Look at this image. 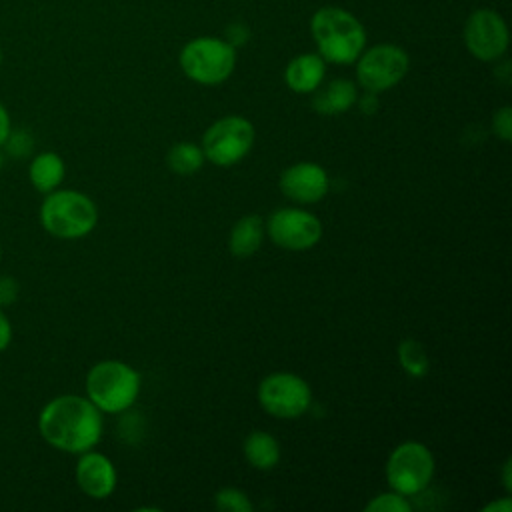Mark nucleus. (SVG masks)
I'll return each instance as SVG.
<instances>
[{
  "label": "nucleus",
  "instance_id": "1",
  "mask_svg": "<svg viewBox=\"0 0 512 512\" xmlns=\"http://www.w3.org/2000/svg\"><path fill=\"white\" fill-rule=\"evenodd\" d=\"M40 436L56 450L82 454L102 436L100 410L82 396L62 394L44 404L38 414Z\"/></svg>",
  "mask_w": 512,
  "mask_h": 512
},
{
  "label": "nucleus",
  "instance_id": "2",
  "mask_svg": "<svg viewBox=\"0 0 512 512\" xmlns=\"http://www.w3.org/2000/svg\"><path fill=\"white\" fill-rule=\"evenodd\" d=\"M310 34L324 62L352 64L366 48L362 22L340 6H324L310 18Z\"/></svg>",
  "mask_w": 512,
  "mask_h": 512
},
{
  "label": "nucleus",
  "instance_id": "3",
  "mask_svg": "<svg viewBox=\"0 0 512 512\" xmlns=\"http://www.w3.org/2000/svg\"><path fill=\"white\" fill-rule=\"evenodd\" d=\"M98 208L90 196L78 190H52L40 206L42 228L60 240H76L94 230Z\"/></svg>",
  "mask_w": 512,
  "mask_h": 512
},
{
  "label": "nucleus",
  "instance_id": "4",
  "mask_svg": "<svg viewBox=\"0 0 512 512\" xmlns=\"http://www.w3.org/2000/svg\"><path fill=\"white\" fill-rule=\"evenodd\" d=\"M138 392L140 374L120 360H102L86 374V398L100 412L128 410Z\"/></svg>",
  "mask_w": 512,
  "mask_h": 512
},
{
  "label": "nucleus",
  "instance_id": "5",
  "mask_svg": "<svg viewBox=\"0 0 512 512\" xmlns=\"http://www.w3.org/2000/svg\"><path fill=\"white\" fill-rule=\"evenodd\" d=\"M182 72L204 86H216L230 78L236 66V48L224 38L198 36L184 44L178 56Z\"/></svg>",
  "mask_w": 512,
  "mask_h": 512
},
{
  "label": "nucleus",
  "instance_id": "6",
  "mask_svg": "<svg viewBox=\"0 0 512 512\" xmlns=\"http://www.w3.org/2000/svg\"><path fill=\"white\" fill-rule=\"evenodd\" d=\"M434 476L432 452L420 442H404L394 448L386 464V478L394 492L414 496L422 492Z\"/></svg>",
  "mask_w": 512,
  "mask_h": 512
},
{
  "label": "nucleus",
  "instance_id": "7",
  "mask_svg": "<svg viewBox=\"0 0 512 512\" xmlns=\"http://www.w3.org/2000/svg\"><path fill=\"white\" fill-rule=\"evenodd\" d=\"M254 142V126L242 116L216 120L202 136L204 158L216 166H232L242 160Z\"/></svg>",
  "mask_w": 512,
  "mask_h": 512
},
{
  "label": "nucleus",
  "instance_id": "8",
  "mask_svg": "<svg viewBox=\"0 0 512 512\" xmlns=\"http://www.w3.org/2000/svg\"><path fill=\"white\" fill-rule=\"evenodd\" d=\"M406 50L396 44H376L356 58L358 84L368 92H382L396 86L408 72Z\"/></svg>",
  "mask_w": 512,
  "mask_h": 512
},
{
  "label": "nucleus",
  "instance_id": "9",
  "mask_svg": "<svg viewBox=\"0 0 512 512\" xmlns=\"http://www.w3.org/2000/svg\"><path fill=\"white\" fill-rule=\"evenodd\" d=\"M258 400L262 408L276 418H298L308 410L312 392L300 376L276 372L260 382Z\"/></svg>",
  "mask_w": 512,
  "mask_h": 512
},
{
  "label": "nucleus",
  "instance_id": "10",
  "mask_svg": "<svg viewBox=\"0 0 512 512\" xmlns=\"http://www.w3.org/2000/svg\"><path fill=\"white\" fill-rule=\"evenodd\" d=\"M462 36L468 52L482 62H494L504 56L510 40L504 18L492 8L474 10L466 18Z\"/></svg>",
  "mask_w": 512,
  "mask_h": 512
},
{
  "label": "nucleus",
  "instance_id": "11",
  "mask_svg": "<svg viewBox=\"0 0 512 512\" xmlns=\"http://www.w3.org/2000/svg\"><path fill=\"white\" fill-rule=\"evenodd\" d=\"M268 234L274 244L286 250L312 248L322 236L320 220L298 208H280L268 218Z\"/></svg>",
  "mask_w": 512,
  "mask_h": 512
},
{
  "label": "nucleus",
  "instance_id": "12",
  "mask_svg": "<svg viewBox=\"0 0 512 512\" xmlns=\"http://www.w3.org/2000/svg\"><path fill=\"white\" fill-rule=\"evenodd\" d=\"M280 190L286 198L294 202H318L328 192L326 170L314 162L292 164L280 174Z\"/></svg>",
  "mask_w": 512,
  "mask_h": 512
},
{
  "label": "nucleus",
  "instance_id": "13",
  "mask_svg": "<svg viewBox=\"0 0 512 512\" xmlns=\"http://www.w3.org/2000/svg\"><path fill=\"white\" fill-rule=\"evenodd\" d=\"M76 484L80 490L96 500L110 496L116 488V470L110 458L100 452L86 450L76 462Z\"/></svg>",
  "mask_w": 512,
  "mask_h": 512
},
{
  "label": "nucleus",
  "instance_id": "14",
  "mask_svg": "<svg viewBox=\"0 0 512 512\" xmlns=\"http://www.w3.org/2000/svg\"><path fill=\"white\" fill-rule=\"evenodd\" d=\"M326 74V62L318 52H308V54H298L294 56L286 70H284V82L288 84L290 90L298 94H310L314 92Z\"/></svg>",
  "mask_w": 512,
  "mask_h": 512
},
{
  "label": "nucleus",
  "instance_id": "15",
  "mask_svg": "<svg viewBox=\"0 0 512 512\" xmlns=\"http://www.w3.org/2000/svg\"><path fill=\"white\" fill-rule=\"evenodd\" d=\"M314 98H312V106L316 112L320 114H342L346 112L354 102H356V86L346 80V78H338L328 82L326 86H318L314 90Z\"/></svg>",
  "mask_w": 512,
  "mask_h": 512
},
{
  "label": "nucleus",
  "instance_id": "16",
  "mask_svg": "<svg viewBox=\"0 0 512 512\" xmlns=\"http://www.w3.org/2000/svg\"><path fill=\"white\" fill-rule=\"evenodd\" d=\"M64 172V160L56 152H40L30 160L28 166L30 184L42 194L56 190L64 180Z\"/></svg>",
  "mask_w": 512,
  "mask_h": 512
},
{
  "label": "nucleus",
  "instance_id": "17",
  "mask_svg": "<svg viewBox=\"0 0 512 512\" xmlns=\"http://www.w3.org/2000/svg\"><path fill=\"white\" fill-rule=\"evenodd\" d=\"M262 238H264L262 218L256 216V214L244 216L234 224V228L230 232V242H228L230 252L236 258H248L260 248Z\"/></svg>",
  "mask_w": 512,
  "mask_h": 512
},
{
  "label": "nucleus",
  "instance_id": "18",
  "mask_svg": "<svg viewBox=\"0 0 512 512\" xmlns=\"http://www.w3.org/2000/svg\"><path fill=\"white\" fill-rule=\"evenodd\" d=\"M244 456L250 462V466L258 470H270L280 460V446L274 436H270L268 432L256 430V432H250L248 438L244 440Z\"/></svg>",
  "mask_w": 512,
  "mask_h": 512
},
{
  "label": "nucleus",
  "instance_id": "19",
  "mask_svg": "<svg viewBox=\"0 0 512 512\" xmlns=\"http://www.w3.org/2000/svg\"><path fill=\"white\" fill-rule=\"evenodd\" d=\"M204 152L202 148H198L196 144H190V142H180V144H174L168 152V168L176 174H182V176H188V174H194L196 170L202 168L204 164Z\"/></svg>",
  "mask_w": 512,
  "mask_h": 512
},
{
  "label": "nucleus",
  "instance_id": "20",
  "mask_svg": "<svg viewBox=\"0 0 512 512\" xmlns=\"http://www.w3.org/2000/svg\"><path fill=\"white\" fill-rule=\"evenodd\" d=\"M398 360L402 364V368L414 376V378H422L428 374V368H430V360H428V354L424 350V346L412 338L404 340L400 346H398Z\"/></svg>",
  "mask_w": 512,
  "mask_h": 512
},
{
  "label": "nucleus",
  "instance_id": "21",
  "mask_svg": "<svg viewBox=\"0 0 512 512\" xmlns=\"http://www.w3.org/2000/svg\"><path fill=\"white\" fill-rule=\"evenodd\" d=\"M214 502H216V508L224 510V512H250L252 510V502L248 500V496L236 488L218 490L214 496Z\"/></svg>",
  "mask_w": 512,
  "mask_h": 512
},
{
  "label": "nucleus",
  "instance_id": "22",
  "mask_svg": "<svg viewBox=\"0 0 512 512\" xmlns=\"http://www.w3.org/2000/svg\"><path fill=\"white\" fill-rule=\"evenodd\" d=\"M366 512H410L412 504L406 500V496L398 492L378 494L374 500H370L364 508Z\"/></svg>",
  "mask_w": 512,
  "mask_h": 512
},
{
  "label": "nucleus",
  "instance_id": "23",
  "mask_svg": "<svg viewBox=\"0 0 512 512\" xmlns=\"http://www.w3.org/2000/svg\"><path fill=\"white\" fill-rule=\"evenodd\" d=\"M492 128H494L496 136H500L504 142H508L512 138V108L510 106H502L500 110H496V114L492 118Z\"/></svg>",
  "mask_w": 512,
  "mask_h": 512
},
{
  "label": "nucleus",
  "instance_id": "24",
  "mask_svg": "<svg viewBox=\"0 0 512 512\" xmlns=\"http://www.w3.org/2000/svg\"><path fill=\"white\" fill-rule=\"evenodd\" d=\"M20 296V284L14 276H0V308L12 306Z\"/></svg>",
  "mask_w": 512,
  "mask_h": 512
},
{
  "label": "nucleus",
  "instance_id": "25",
  "mask_svg": "<svg viewBox=\"0 0 512 512\" xmlns=\"http://www.w3.org/2000/svg\"><path fill=\"white\" fill-rule=\"evenodd\" d=\"M248 38H250V30H248V26L242 24V22H232V24L226 28V32H224V40H226L230 46H234V48L244 46V44L248 42Z\"/></svg>",
  "mask_w": 512,
  "mask_h": 512
},
{
  "label": "nucleus",
  "instance_id": "26",
  "mask_svg": "<svg viewBox=\"0 0 512 512\" xmlns=\"http://www.w3.org/2000/svg\"><path fill=\"white\" fill-rule=\"evenodd\" d=\"M12 342V324L4 312V308H0V352H4Z\"/></svg>",
  "mask_w": 512,
  "mask_h": 512
},
{
  "label": "nucleus",
  "instance_id": "27",
  "mask_svg": "<svg viewBox=\"0 0 512 512\" xmlns=\"http://www.w3.org/2000/svg\"><path fill=\"white\" fill-rule=\"evenodd\" d=\"M12 132V120H10V114H8V108L2 104L0 100V148L4 146V142L8 140Z\"/></svg>",
  "mask_w": 512,
  "mask_h": 512
},
{
  "label": "nucleus",
  "instance_id": "28",
  "mask_svg": "<svg viewBox=\"0 0 512 512\" xmlns=\"http://www.w3.org/2000/svg\"><path fill=\"white\" fill-rule=\"evenodd\" d=\"M358 106L364 114H374L378 110V98H376V92H368L358 100Z\"/></svg>",
  "mask_w": 512,
  "mask_h": 512
},
{
  "label": "nucleus",
  "instance_id": "29",
  "mask_svg": "<svg viewBox=\"0 0 512 512\" xmlns=\"http://www.w3.org/2000/svg\"><path fill=\"white\" fill-rule=\"evenodd\" d=\"M510 510H512V500L508 496L484 506V512H510Z\"/></svg>",
  "mask_w": 512,
  "mask_h": 512
},
{
  "label": "nucleus",
  "instance_id": "30",
  "mask_svg": "<svg viewBox=\"0 0 512 512\" xmlns=\"http://www.w3.org/2000/svg\"><path fill=\"white\" fill-rule=\"evenodd\" d=\"M502 482H504V488L510 492V490H512V462H510V458L504 462V468H502Z\"/></svg>",
  "mask_w": 512,
  "mask_h": 512
},
{
  "label": "nucleus",
  "instance_id": "31",
  "mask_svg": "<svg viewBox=\"0 0 512 512\" xmlns=\"http://www.w3.org/2000/svg\"><path fill=\"white\" fill-rule=\"evenodd\" d=\"M0 66H2V48H0Z\"/></svg>",
  "mask_w": 512,
  "mask_h": 512
},
{
  "label": "nucleus",
  "instance_id": "32",
  "mask_svg": "<svg viewBox=\"0 0 512 512\" xmlns=\"http://www.w3.org/2000/svg\"><path fill=\"white\" fill-rule=\"evenodd\" d=\"M0 254H2V248H0Z\"/></svg>",
  "mask_w": 512,
  "mask_h": 512
}]
</instances>
